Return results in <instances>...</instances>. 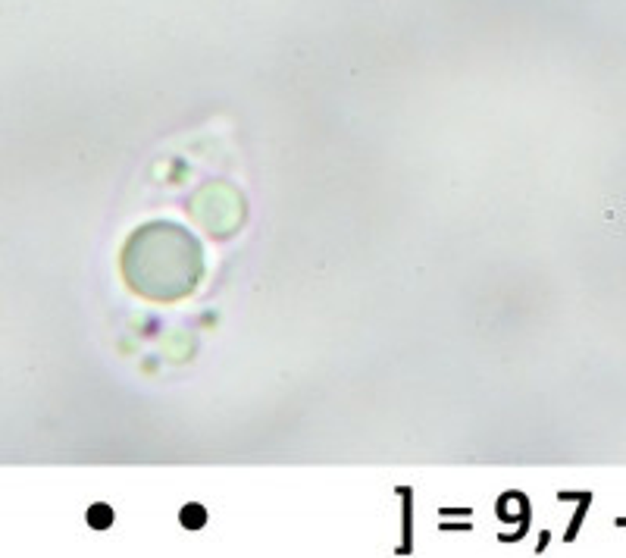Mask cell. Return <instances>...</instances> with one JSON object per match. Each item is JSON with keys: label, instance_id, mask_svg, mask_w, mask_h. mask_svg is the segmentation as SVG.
<instances>
[{"label": "cell", "instance_id": "obj_2", "mask_svg": "<svg viewBox=\"0 0 626 558\" xmlns=\"http://www.w3.org/2000/svg\"><path fill=\"white\" fill-rule=\"evenodd\" d=\"M204 521H207V512L200 505H188L185 512H182V524H185V527H191V530L200 527Z\"/></svg>", "mask_w": 626, "mask_h": 558}, {"label": "cell", "instance_id": "obj_1", "mask_svg": "<svg viewBox=\"0 0 626 558\" xmlns=\"http://www.w3.org/2000/svg\"><path fill=\"white\" fill-rule=\"evenodd\" d=\"M110 521H113V512L107 505H94L88 512V524H91V527H97V530L110 527Z\"/></svg>", "mask_w": 626, "mask_h": 558}]
</instances>
